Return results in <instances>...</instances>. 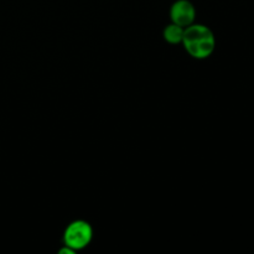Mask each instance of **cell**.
<instances>
[{"label":"cell","instance_id":"cell-1","mask_svg":"<svg viewBox=\"0 0 254 254\" xmlns=\"http://www.w3.org/2000/svg\"><path fill=\"white\" fill-rule=\"evenodd\" d=\"M181 44L192 59L205 60L215 51L216 37L210 27L193 22L190 26L185 27Z\"/></svg>","mask_w":254,"mask_h":254},{"label":"cell","instance_id":"cell-2","mask_svg":"<svg viewBox=\"0 0 254 254\" xmlns=\"http://www.w3.org/2000/svg\"><path fill=\"white\" fill-rule=\"evenodd\" d=\"M93 238V228L87 221L76 220L69 223L64 232V245L73 251L84 250Z\"/></svg>","mask_w":254,"mask_h":254},{"label":"cell","instance_id":"cell-3","mask_svg":"<svg viewBox=\"0 0 254 254\" xmlns=\"http://www.w3.org/2000/svg\"><path fill=\"white\" fill-rule=\"evenodd\" d=\"M171 22L188 27L196 20V9L190 0H176L170 7Z\"/></svg>","mask_w":254,"mask_h":254},{"label":"cell","instance_id":"cell-4","mask_svg":"<svg viewBox=\"0 0 254 254\" xmlns=\"http://www.w3.org/2000/svg\"><path fill=\"white\" fill-rule=\"evenodd\" d=\"M184 31H185V27L179 26V25L174 24V22H170V24L164 27L163 37L169 44L178 45L183 42Z\"/></svg>","mask_w":254,"mask_h":254},{"label":"cell","instance_id":"cell-5","mask_svg":"<svg viewBox=\"0 0 254 254\" xmlns=\"http://www.w3.org/2000/svg\"><path fill=\"white\" fill-rule=\"evenodd\" d=\"M74 252H76V251H73L72 248L67 247V246H64V248H61V250H60V254H73Z\"/></svg>","mask_w":254,"mask_h":254}]
</instances>
